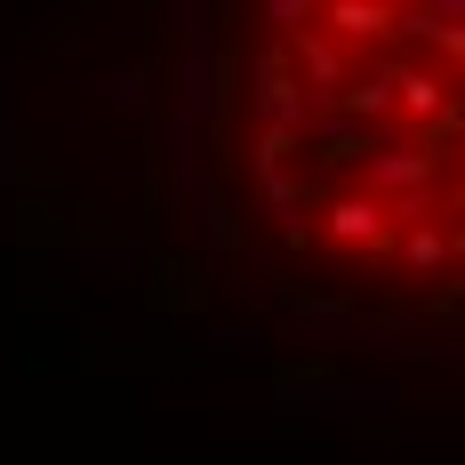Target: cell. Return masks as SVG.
I'll use <instances>...</instances> for the list:
<instances>
[{"instance_id": "1", "label": "cell", "mask_w": 465, "mask_h": 465, "mask_svg": "<svg viewBox=\"0 0 465 465\" xmlns=\"http://www.w3.org/2000/svg\"><path fill=\"white\" fill-rule=\"evenodd\" d=\"M232 169L289 265L465 305V0H249Z\"/></svg>"}]
</instances>
